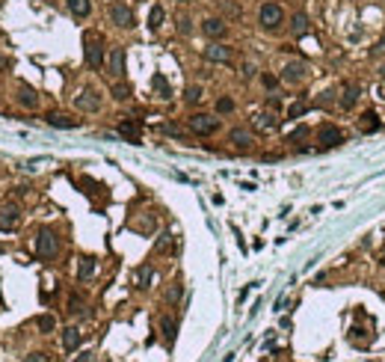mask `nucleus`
I'll return each instance as SVG.
<instances>
[{"label":"nucleus","instance_id":"obj_8","mask_svg":"<svg viewBox=\"0 0 385 362\" xmlns=\"http://www.w3.org/2000/svg\"><path fill=\"white\" fill-rule=\"evenodd\" d=\"M308 77V65L302 62V59H294V62H288L285 68H282V80L285 83H302Z\"/></svg>","mask_w":385,"mask_h":362},{"label":"nucleus","instance_id":"obj_34","mask_svg":"<svg viewBox=\"0 0 385 362\" xmlns=\"http://www.w3.org/2000/svg\"><path fill=\"white\" fill-rule=\"evenodd\" d=\"M169 247H172V235H169V232H163V235L157 238V244H154V250H157V253H166Z\"/></svg>","mask_w":385,"mask_h":362},{"label":"nucleus","instance_id":"obj_27","mask_svg":"<svg viewBox=\"0 0 385 362\" xmlns=\"http://www.w3.org/2000/svg\"><path fill=\"white\" fill-rule=\"evenodd\" d=\"M113 98H116V101H128V98H130V86H128V83H116V86H113Z\"/></svg>","mask_w":385,"mask_h":362},{"label":"nucleus","instance_id":"obj_45","mask_svg":"<svg viewBox=\"0 0 385 362\" xmlns=\"http://www.w3.org/2000/svg\"><path fill=\"white\" fill-rule=\"evenodd\" d=\"M74 362H92V354H89V351H83V354H80Z\"/></svg>","mask_w":385,"mask_h":362},{"label":"nucleus","instance_id":"obj_40","mask_svg":"<svg viewBox=\"0 0 385 362\" xmlns=\"http://www.w3.org/2000/svg\"><path fill=\"white\" fill-rule=\"evenodd\" d=\"M178 30H181L184 36H190V30H193V27H190V18H181V21H178Z\"/></svg>","mask_w":385,"mask_h":362},{"label":"nucleus","instance_id":"obj_7","mask_svg":"<svg viewBox=\"0 0 385 362\" xmlns=\"http://www.w3.org/2000/svg\"><path fill=\"white\" fill-rule=\"evenodd\" d=\"M317 143H320L323 149H335V146L344 143V131H341L338 125H320V128H317Z\"/></svg>","mask_w":385,"mask_h":362},{"label":"nucleus","instance_id":"obj_23","mask_svg":"<svg viewBox=\"0 0 385 362\" xmlns=\"http://www.w3.org/2000/svg\"><path fill=\"white\" fill-rule=\"evenodd\" d=\"M359 92H362V89H359L356 83H350V86L344 89V95H341V107H344V110H350V107L359 101Z\"/></svg>","mask_w":385,"mask_h":362},{"label":"nucleus","instance_id":"obj_10","mask_svg":"<svg viewBox=\"0 0 385 362\" xmlns=\"http://www.w3.org/2000/svg\"><path fill=\"white\" fill-rule=\"evenodd\" d=\"M107 68H110V77H116V80H122L125 77V48H113L110 51V56H107Z\"/></svg>","mask_w":385,"mask_h":362},{"label":"nucleus","instance_id":"obj_12","mask_svg":"<svg viewBox=\"0 0 385 362\" xmlns=\"http://www.w3.org/2000/svg\"><path fill=\"white\" fill-rule=\"evenodd\" d=\"M18 220H21L18 205H15V202H6V205L0 208V232H12V229L18 226Z\"/></svg>","mask_w":385,"mask_h":362},{"label":"nucleus","instance_id":"obj_32","mask_svg":"<svg viewBox=\"0 0 385 362\" xmlns=\"http://www.w3.org/2000/svg\"><path fill=\"white\" fill-rule=\"evenodd\" d=\"M36 327H39L42 333H53V327H56V321H53L50 315H42V318L36 321Z\"/></svg>","mask_w":385,"mask_h":362},{"label":"nucleus","instance_id":"obj_29","mask_svg":"<svg viewBox=\"0 0 385 362\" xmlns=\"http://www.w3.org/2000/svg\"><path fill=\"white\" fill-rule=\"evenodd\" d=\"M216 113H219V116H222V113H234V101H231L228 95L216 98Z\"/></svg>","mask_w":385,"mask_h":362},{"label":"nucleus","instance_id":"obj_37","mask_svg":"<svg viewBox=\"0 0 385 362\" xmlns=\"http://www.w3.org/2000/svg\"><path fill=\"white\" fill-rule=\"evenodd\" d=\"M308 137V128H297L291 137H288V143H299V140H305Z\"/></svg>","mask_w":385,"mask_h":362},{"label":"nucleus","instance_id":"obj_31","mask_svg":"<svg viewBox=\"0 0 385 362\" xmlns=\"http://www.w3.org/2000/svg\"><path fill=\"white\" fill-rule=\"evenodd\" d=\"M181 294H184V285H181V282H175V285L166 291V303H178V300H181Z\"/></svg>","mask_w":385,"mask_h":362},{"label":"nucleus","instance_id":"obj_9","mask_svg":"<svg viewBox=\"0 0 385 362\" xmlns=\"http://www.w3.org/2000/svg\"><path fill=\"white\" fill-rule=\"evenodd\" d=\"M205 59L208 62H231L234 59V51L228 45H219V42H211L205 48Z\"/></svg>","mask_w":385,"mask_h":362},{"label":"nucleus","instance_id":"obj_16","mask_svg":"<svg viewBox=\"0 0 385 362\" xmlns=\"http://www.w3.org/2000/svg\"><path fill=\"white\" fill-rule=\"evenodd\" d=\"M119 134H122V137H128L130 143H139V122H133V119L119 122Z\"/></svg>","mask_w":385,"mask_h":362},{"label":"nucleus","instance_id":"obj_4","mask_svg":"<svg viewBox=\"0 0 385 362\" xmlns=\"http://www.w3.org/2000/svg\"><path fill=\"white\" fill-rule=\"evenodd\" d=\"M86 62L92 65V68H101L104 65V45H101V39H98V33H86Z\"/></svg>","mask_w":385,"mask_h":362},{"label":"nucleus","instance_id":"obj_28","mask_svg":"<svg viewBox=\"0 0 385 362\" xmlns=\"http://www.w3.org/2000/svg\"><path fill=\"white\" fill-rule=\"evenodd\" d=\"M184 101H187V104H199V101H202V86H187Z\"/></svg>","mask_w":385,"mask_h":362},{"label":"nucleus","instance_id":"obj_18","mask_svg":"<svg viewBox=\"0 0 385 362\" xmlns=\"http://www.w3.org/2000/svg\"><path fill=\"white\" fill-rule=\"evenodd\" d=\"M291 30H294V36H305V33H308V15H305V12H294Z\"/></svg>","mask_w":385,"mask_h":362},{"label":"nucleus","instance_id":"obj_44","mask_svg":"<svg viewBox=\"0 0 385 362\" xmlns=\"http://www.w3.org/2000/svg\"><path fill=\"white\" fill-rule=\"evenodd\" d=\"M317 104H332V92H323V95H320V101H317Z\"/></svg>","mask_w":385,"mask_h":362},{"label":"nucleus","instance_id":"obj_24","mask_svg":"<svg viewBox=\"0 0 385 362\" xmlns=\"http://www.w3.org/2000/svg\"><path fill=\"white\" fill-rule=\"evenodd\" d=\"M92 273H95V259H80V267H77V279L80 282H86V279H92Z\"/></svg>","mask_w":385,"mask_h":362},{"label":"nucleus","instance_id":"obj_25","mask_svg":"<svg viewBox=\"0 0 385 362\" xmlns=\"http://www.w3.org/2000/svg\"><path fill=\"white\" fill-rule=\"evenodd\" d=\"M151 276H154L151 264H142V267H136V288H148V285H151Z\"/></svg>","mask_w":385,"mask_h":362},{"label":"nucleus","instance_id":"obj_2","mask_svg":"<svg viewBox=\"0 0 385 362\" xmlns=\"http://www.w3.org/2000/svg\"><path fill=\"white\" fill-rule=\"evenodd\" d=\"M258 24L267 30V33H276L282 24H285V9L279 3H261L258 9Z\"/></svg>","mask_w":385,"mask_h":362},{"label":"nucleus","instance_id":"obj_19","mask_svg":"<svg viewBox=\"0 0 385 362\" xmlns=\"http://www.w3.org/2000/svg\"><path fill=\"white\" fill-rule=\"evenodd\" d=\"M160 330H163L166 342H175V336H178V321H175L172 315H163V318H160Z\"/></svg>","mask_w":385,"mask_h":362},{"label":"nucleus","instance_id":"obj_42","mask_svg":"<svg viewBox=\"0 0 385 362\" xmlns=\"http://www.w3.org/2000/svg\"><path fill=\"white\" fill-rule=\"evenodd\" d=\"M255 74V65L252 62H243V77H252Z\"/></svg>","mask_w":385,"mask_h":362},{"label":"nucleus","instance_id":"obj_15","mask_svg":"<svg viewBox=\"0 0 385 362\" xmlns=\"http://www.w3.org/2000/svg\"><path fill=\"white\" fill-rule=\"evenodd\" d=\"M47 125H53V128H65V131H71V128H77L80 122H77V119H71V116H65V113H47Z\"/></svg>","mask_w":385,"mask_h":362},{"label":"nucleus","instance_id":"obj_17","mask_svg":"<svg viewBox=\"0 0 385 362\" xmlns=\"http://www.w3.org/2000/svg\"><path fill=\"white\" fill-rule=\"evenodd\" d=\"M65 6H68V12H71L74 18H86V15L92 12V3H89V0H65Z\"/></svg>","mask_w":385,"mask_h":362},{"label":"nucleus","instance_id":"obj_39","mask_svg":"<svg viewBox=\"0 0 385 362\" xmlns=\"http://www.w3.org/2000/svg\"><path fill=\"white\" fill-rule=\"evenodd\" d=\"M80 309H83V303H80L77 297H71V300H68V312H71V315H77Z\"/></svg>","mask_w":385,"mask_h":362},{"label":"nucleus","instance_id":"obj_47","mask_svg":"<svg viewBox=\"0 0 385 362\" xmlns=\"http://www.w3.org/2000/svg\"><path fill=\"white\" fill-rule=\"evenodd\" d=\"M380 74H383V77H385V62H383V65H380Z\"/></svg>","mask_w":385,"mask_h":362},{"label":"nucleus","instance_id":"obj_46","mask_svg":"<svg viewBox=\"0 0 385 362\" xmlns=\"http://www.w3.org/2000/svg\"><path fill=\"white\" fill-rule=\"evenodd\" d=\"M374 53H385V36H383V42H380V45L374 48Z\"/></svg>","mask_w":385,"mask_h":362},{"label":"nucleus","instance_id":"obj_43","mask_svg":"<svg viewBox=\"0 0 385 362\" xmlns=\"http://www.w3.org/2000/svg\"><path fill=\"white\" fill-rule=\"evenodd\" d=\"M267 104H270V110H282V101H279V98H276V95H273V98H270V101H267Z\"/></svg>","mask_w":385,"mask_h":362},{"label":"nucleus","instance_id":"obj_3","mask_svg":"<svg viewBox=\"0 0 385 362\" xmlns=\"http://www.w3.org/2000/svg\"><path fill=\"white\" fill-rule=\"evenodd\" d=\"M187 125H190V131L199 134V137H208V134H216V131H219V119L211 116V113H196V116L187 119Z\"/></svg>","mask_w":385,"mask_h":362},{"label":"nucleus","instance_id":"obj_21","mask_svg":"<svg viewBox=\"0 0 385 362\" xmlns=\"http://www.w3.org/2000/svg\"><path fill=\"white\" fill-rule=\"evenodd\" d=\"M362 131H365V134L380 131V116H377V110H365V113H362Z\"/></svg>","mask_w":385,"mask_h":362},{"label":"nucleus","instance_id":"obj_41","mask_svg":"<svg viewBox=\"0 0 385 362\" xmlns=\"http://www.w3.org/2000/svg\"><path fill=\"white\" fill-rule=\"evenodd\" d=\"M261 80H264V86H267V89H276V83H279V80H276L273 74H264Z\"/></svg>","mask_w":385,"mask_h":362},{"label":"nucleus","instance_id":"obj_26","mask_svg":"<svg viewBox=\"0 0 385 362\" xmlns=\"http://www.w3.org/2000/svg\"><path fill=\"white\" fill-rule=\"evenodd\" d=\"M163 18H166V12H163V6L157 3V6H151V12H148V27L151 30H160V24H163Z\"/></svg>","mask_w":385,"mask_h":362},{"label":"nucleus","instance_id":"obj_5","mask_svg":"<svg viewBox=\"0 0 385 362\" xmlns=\"http://www.w3.org/2000/svg\"><path fill=\"white\" fill-rule=\"evenodd\" d=\"M107 15H110V21L116 24V27H122V30H130L133 24H136V18H133V12L125 6V3H110V9H107Z\"/></svg>","mask_w":385,"mask_h":362},{"label":"nucleus","instance_id":"obj_36","mask_svg":"<svg viewBox=\"0 0 385 362\" xmlns=\"http://www.w3.org/2000/svg\"><path fill=\"white\" fill-rule=\"evenodd\" d=\"M24 362H50V357H47V354H42V351H36V354H27V357H24Z\"/></svg>","mask_w":385,"mask_h":362},{"label":"nucleus","instance_id":"obj_33","mask_svg":"<svg viewBox=\"0 0 385 362\" xmlns=\"http://www.w3.org/2000/svg\"><path fill=\"white\" fill-rule=\"evenodd\" d=\"M305 110H308V104H305V101H297V104H291V110H288V119H299Z\"/></svg>","mask_w":385,"mask_h":362},{"label":"nucleus","instance_id":"obj_6","mask_svg":"<svg viewBox=\"0 0 385 362\" xmlns=\"http://www.w3.org/2000/svg\"><path fill=\"white\" fill-rule=\"evenodd\" d=\"M74 107H77V110H83V113H98V110H101V98H98V92H95L92 86H86V89H80V92H77Z\"/></svg>","mask_w":385,"mask_h":362},{"label":"nucleus","instance_id":"obj_30","mask_svg":"<svg viewBox=\"0 0 385 362\" xmlns=\"http://www.w3.org/2000/svg\"><path fill=\"white\" fill-rule=\"evenodd\" d=\"M258 125H261L264 131H273V128H279V119H276L273 113H264V116H258Z\"/></svg>","mask_w":385,"mask_h":362},{"label":"nucleus","instance_id":"obj_20","mask_svg":"<svg viewBox=\"0 0 385 362\" xmlns=\"http://www.w3.org/2000/svg\"><path fill=\"white\" fill-rule=\"evenodd\" d=\"M62 348H65V351H77V348H80V330H77V327H68V330L62 333Z\"/></svg>","mask_w":385,"mask_h":362},{"label":"nucleus","instance_id":"obj_14","mask_svg":"<svg viewBox=\"0 0 385 362\" xmlns=\"http://www.w3.org/2000/svg\"><path fill=\"white\" fill-rule=\"evenodd\" d=\"M18 104L27 107V110H36V107H39V92H36L33 86L21 83V86H18Z\"/></svg>","mask_w":385,"mask_h":362},{"label":"nucleus","instance_id":"obj_38","mask_svg":"<svg viewBox=\"0 0 385 362\" xmlns=\"http://www.w3.org/2000/svg\"><path fill=\"white\" fill-rule=\"evenodd\" d=\"M160 131H163V134H169V137H181V128H178V125H172V122H169V125H163Z\"/></svg>","mask_w":385,"mask_h":362},{"label":"nucleus","instance_id":"obj_11","mask_svg":"<svg viewBox=\"0 0 385 362\" xmlns=\"http://www.w3.org/2000/svg\"><path fill=\"white\" fill-rule=\"evenodd\" d=\"M228 143H231L234 149L249 152V149L255 146V134H252V131H246V128H231V131H228Z\"/></svg>","mask_w":385,"mask_h":362},{"label":"nucleus","instance_id":"obj_35","mask_svg":"<svg viewBox=\"0 0 385 362\" xmlns=\"http://www.w3.org/2000/svg\"><path fill=\"white\" fill-rule=\"evenodd\" d=\"M222 12H225L228 18H240V6H237V3H222Z\"/></svg>","mask_w":385,"mask_h":362},{"label":"nucleus","instance_id":"obj_1","mask_svg":"<svg viewBox=\"0 0 385 362\" xmlns=\"http://www.w3.org/2000/svg\"><path fill=\"white\" fill-rule=\"evenodd\" d=\"M56 253H59V238H56V232L53 229H39V238H36V259L39 261H50V259H56Z\"/></svg>","mask_w":385,"mask_h":362},{"label":"nucleus","instance_id":"obj_13","mask_svg":"<svg viewBox=\"0 0 385 362\" xmlns=\"http://www.w3.org/2000/svg\"><path fill=\"white\" fill-rule=\"evenodd\" d=\"M202 33H205L208 39H222V36L228 33V24H225L222 18H205V21H202Z\"/></svg>","mask_w":385,"mask_h":362},{"label":"nucleus","instance_id":"obj_22","mask_svg":"<svg viewBox=\"0 0 385 362\" xmlns=\"http://www.w3.org/2000/svg\"><path fill=\"white\" fill-rule=\"evenodd\" d=\"M151 86H154V92H157L160 98H172V89H169V80H166L163 74H154V77H151Z\"/></svg>","mask_w":385,"mask_h":362}]
</instances>
